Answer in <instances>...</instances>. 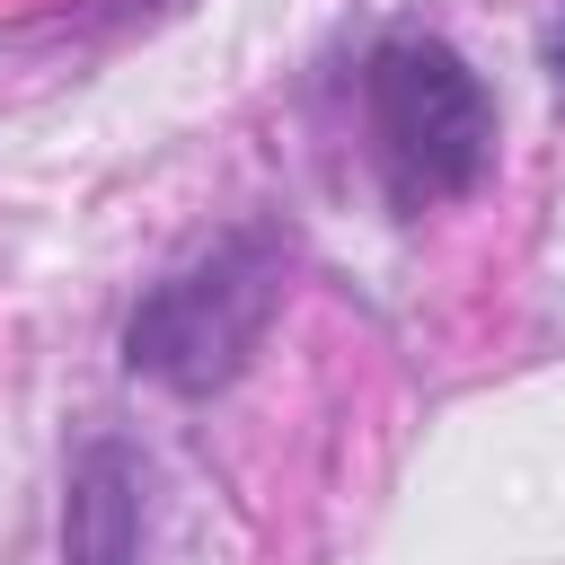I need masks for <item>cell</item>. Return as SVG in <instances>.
<instances>
[{
    "instance_id": "6da1fadb",
    "label": "cell",
    "mask_w": 565,
    "mask_h": 565,
    "mask_svg": "<svg viewBox=\"0 0 565 565\" xmlns=\"http://www.w3.org/2000/svg\"><path fill=\"white\" fill-rule=\"evenodd\" d=\"M282 300H291V238L274 221H238L124 309V371L168 397H221L265 353Z\"/></svg>"
},
{
    "instance_id": "3957f363",
    "label": "cell",
    "mask_w": 565,
    "mask_h": 565,
    "mask_svg": "<svg viewBox=\"0 0 565 565\" xmlns=\"http://www.w3.org/2000/svg\"><path fill=\"white\" fill-rule=\"evenodd\" d=\"M150 459L124 433H79L62 468V565H150Z\"/></svg>"
},
{
    "instance_id": "277c9868",
    "label": "cell",
    "mask_w": 565,
    "mask_h": 565,
    "mask_svg": "<svg viewBox=\"0 0 565 565\" xmlns=\"http://www.w3.org/2000/svg\"><path fill=\"white\" fill-rule=\"evenodd\" d=\"M547 79H556V88H565V18H556V26H547Z\"/></svg>"
},
{
    "instance_id": "7a4b0ae2",
    "label": "cell",
    "mask_w": 565,
    "mask_h": 565,
    "mask_svg": "<svg viewBox=\"0 0 565 565\" xmlns=\"http://www.w3.org/2000/svg\"><path fill=\"white\" fill-rule=\"evenodd\" d=\"M362 141H371V177L388 194L397 221H424L441 203H468L494 177V88L468 71L459 44L406 26L380 35L362 53Z\"/></svg>"
}]
</instances>
